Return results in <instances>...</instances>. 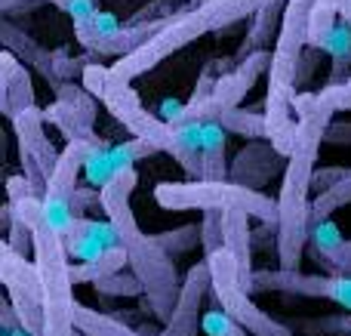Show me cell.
<instances>
[{
    "label": "cell",
    "instance_id": "obj_27",
    "mask_svg": "<svg viewBox=\"0 0 351 336\" xmlns=\"http://www.w3.org/2000/svg\"><path fill=\"white\" fill-rule=\"evenodd\" d=\"M351 204V170L342 182H336L333 189H327L324 195H317L311 201V222H324V219H333L336 210L348 207Z\"/></svg>",
    "mask_w": 351,
    "mask_h": 336
},
{
    "label": "cell",
    "instance_id": "obj_37",
    "mask_svg": "<svg viewBox=\"0 0 351 336\" xmlns=\"http://www.w3.org/2000/svg\"><path fill=\"white\" fill-rule=\"evenodd\" d=\"M327 3L333 6L336 12H339L342 22H348V25H351V0H327Z\"/></svg>",
    "mask_w": 351,
    "mask_h": 336
},
{
    "label": "cell",
    "instance_id": "obj_4",
    "mask_svg": "<svg viewBox=\"0 0 351 336\" xmlns=\"http://www.w3.org/2000/svg\"><path fill=\"white\" fill-rule=\"evenodd\" d=\"M327 130L317 127L311 121H299L296 145L293 154L284 164V179H280V222H278V269L284 272H299V263L308 247V232H311V179L317 170V152Z\"/></svg>",
    "mask_w": 351,
    "mask_h": 336
},
{
    "label": "cell",
    "instance_id": "obj_19",
    "mask_svg": "<svg viewBox=\"0 0 351 336\" xmlns=\"http://www.w3.org/2000/svg\"><path fill=\"white\" fill-rule=\"evenodd\" d=\"M284 6H287V0H274V3L262 6V10L256 12L253 25H250L247 37H243L241 49H237V56H234V65H237V62H243L247 56L268 49V43H271V40L278 43L280 25H284Z\"/></svg>",
    "mask_w": 351,
    "mask_h": 336
},
{
    "label": "cell",
    "instance_id": "obj_30",
    "mask_svg": "<svg viewBox=\"0 0 351 336\" xmlns=\"http://www.w3.org/2000/svg\"><path fill=\"white\" fill-rule=\"evenodd\" d=\"M93 287L102 296H142V300H145V287H142V281L136 278V272H117V275L93 284Z\"/></svg>",
    "mask_w": 351,
    "mask_h": 336
},
{
    "label": "cell",
    "instance_id": "obj_21",
    "mask_svg": "<svg viewBox=\"0 0 351 336\" xmlns=\"http://www.w3.org/2000/svg\"><path fill=\"white\" fill-rule=\"evenodd\" d=\"M74 327H77L80 336H148V333H139L136 327H130L127 321L96 312V309L84 306V302L74 306Z\"/></svg>",
    "mask_w": 351,
    "mask_h": 336
},
{
    "label": "cell",
    "instance_id": "obj_3",
    "mask_svg": "<svg viewBox=\"0 0 351 336\" xmlns=\"http://www.w3.org/2000/svg\"><path fill=\"white\" fill-rule=\"evenodd\" d=\"M80 84L114 115V121H121L123 127L133 133V139H142V142H148V145H154L158 152L170 154L176 164L185 170L188 179H200V152H194V148H188L185 142H182L176 123L164 121L160 115H152V111L142 105L133 84L117 77V74L111 71V65L86 62L84 74H80Z\"/></svg>",
    "mask_w": 351,
    "mask_h": 336
},
{
    "label": "cell",
    "instance_id": "obj_28",
    "mask_svg": "<svg viewBox=\"0 0 351 336\" xmlns=\"http://www.w3.org/2000/svg\"><path fill=\"white\" fill-rule=\"evenodd\" d=\"M219 250H225V213L210 210L200 219V253H204V259H210Z\"/></svg>",
    "mask_w": 351,
    "mask_h": 336
},
{
    "label": "cell",
    "instance_id": "obj_13",
    "mask_svg": "<svg viewBox=\"0 0 351 336\" xmlns=\"http://www.w3.org/2000/svg\"><path fill=\"white\" fill-rule=\"evenodd\" d=\"M308 250H311V259L327 269V275L351 278V241L342 238L339 226H336L333 219L311 222Z\"/></svg>",
    "mask_w": 351,
    "mask_h": 336
},
{
    "label": "cell",
    "instance_id": "obj_33",
    "mask_svg": "<svg viewBox=\"0 0 351 336\" xmlns=\"http://www.w3.org/2000/svg\"><path fill=\"white\" fill-rule=\"evenodd\" d=\"M200 331L210 333V336H250L234 318H231V315H225L222 309H216V312H206Z\"/></svg>",
    "mask_w": 351,
    "mask_h": 336
},
{
    "label": "cell",
    "instance_id": "obj_16",
    "mask_svg": "<svg viewBox=\"0 0 351 336\" xmlns=\"http://www.w3.org/2000/svg\"><path fill=\"white\" fill-rule=\"evenodd\" d=\"M31 105H34V84H31L28 65H22L16 56L3 49L0 56V108L12 121Z\"/></svg>",
    "mask_w": 351,
    "mask_h": 336
},
{
    "label": "cell",
    "instance_id": "obj_23",
    "mask_svg": "<svg viewBox=\"0 0 351 336\" xmlns=\"http://www.w3.org/2000/svg\"><path fill=\"white\" fill-rule=\"evenodd\" d=\"M219 123L225 127V133L243 136L250 142H262L268 139V115L265 111H253V108H231L219 117Z\"/></svg>",
    "mask_w": 351,
    "mask_h": 336
},
{
    "label": "cell",
    "instance_id": "obj_8",
    "mask_svg": "<svg viewBox=\"0 0 351 336\" xmlns=\"http://www.w3.org/2000/svg\"><path fill=\"white\" fill-rule=\"evenodd\" d=\"M102 139H74L65 142L59 154V164L56 170L49 173V182H47V195H43V213H47V222L56 228V232L65 238L68 228L74 226V195H77V176L80 170L86 167V160L102 148Z\"/></svg>",
    "mask_w": 351,
    "mask_h": 336
},
{
    "label": "cell",
    "instance_id": "obj_7",
    "mask_svg": "<svg viewBox=\"0 0 351 336\" xmlns=\"http://www.w3.org/2000/svg\"><path fill=\"white\" fill-rule=\"evenodd\" d=\"M213 272V300L225 315L237 321L250 336H296L290 324H280L268 312H262L253 302V293H247L241 284V269L228 250H219L206 259Z\"/></svg>",
    "mask_w": 351,
    "mask_h": 336
},
{
    "label": "cell",
    "instance_id": "obj_20",
    "mask_svg": "<svg viewBox=\"0 0 351 336\" xmlns=\"http://www.w3.org/2000/svg\"><path fill=\"white\" fill-rule=\"evenodd\" d=\"M225 142L228 133L219 121L204 123V139H200V182H228L231 170L225 160Z\"/></svg>",
    "mask_w": 351,
    "mask_h": 336
},
{
    "label": "cell",
    "instance_id": "obj_26",
    "mask_svg": "<svg viewBox=\"0 0 351 336\" xmlns=\"http://www.w3.org/2000/svg\"><path fill=\"white\" fill-rule=\"evenodd\" d=\"M330 56V80L327 84H346L348 80V68H351V25L342 22L336 25V34L327 47Z\"/></svg>",
    "mask_w": 351,
    "mask_h": 336
},
{
    "label": "cell",
    "instance_id": "obj_11",
    "mask_svg": "<svg viewBox=\"0 0 351 336\" xmlns=\"http://www.w3.org/2000/svg\"><path fill=\"white\" fill-rule=\"evenodd\" d=\"M268 68H271V53L268 49H262V53H253L247 56L243 62H237L234 68H231L228 74H222L216 84V90H213V96L206 99V102L194 105V108L182 111V121L179 123H206V121H219V117L225 115V111L237 108L241 105V99L247 96L250 90L256 86V80L262 77V74H268Z\"/></svg>",
    "mask_w": 351,
    "mask_h": 336
},
{
    "label": "cell",
    "instance_id": "obj_6",
    "mask_svg": "<svg viewBox=\"0 0 351 336\" xmlns=\"http://www.w3.org/2000/svg\"><path fill=\"white\" fill-rule=\"evenodd\" d=\"M154 201L164 210H247L253 219L278 226L280 222V210L278 201H271L268 195L256 189H247L241 182H200V179H188V182H160L154 189Z\"/></svg>",
    "mask_w": 351,
    "mask_h": 336
},
{
    "label": "cell",
    "instance_id": "obj_10",
    "mask_svg": "<svg viewBox=\"0 0 351 336\" xmlns=\"http://www.w3.org/2000/svg\"><path fill=\"white\" fill-rule=\"evenodd\" d=\"M247 293H293L308 300H330L351 315V278L346 275H305L284 269H256Z\"/></svg>",
    "mask_w": 351,
    "mask_h": 336
},
{
    "label": "cell",
    "instance_id": "obj_35",
    "mask_svg": "<svg viewBox=\"0 0 351 336\" xmlns=\"http://www.w3.org/2000/svg\"><path fill=\"white\" fill-rule=\"evenodd\" d=\"M348 176L346 167H317L315 170V179H311V189H317V195H324L327 189H333L336 182Z\"/></svg>",
    "mask_w": 351,
    "mask_h": 336
},
{
    "label": "cell",
    "instance_id": "obj_12",
    "mask_svg": "<svg viewBox=\"0 0 351 336\" xmlns=\"http://www.w3.org/2000/svg\"><path fill=\"white\" fill-rule=\"evenodd\" d=\"M213 293V272L206 259H197L182 278V293L176 302L173 318L158 336H197L204 324V300Z\"/></svg>",
    "mask_w": 351,
    "mask_h": 336
},
{
    "label": "cell",
    "instance_id": "obj_2",
    "mask_svg": "<svg viewBox=\"0 0 351 336\" xmlns=\"http://www.w3.org/2000/svg\"><path fill=\"white\" fill-rule=\"evenodd\" d=\"M315 0H287L284 6V25H280L278 43L271 53V68H268V93H265V115H268V142L278 148L284 158L293 154L299 133V121L293 115L296 102V77L302 56L308 49V12Z\"/></svg>",
    "mask_w": 351,
    "mask_h": 336
},
{
    "label": "cell",
    "instance_id": "obj_24",
    "mask_svg": "<svg viewBox=\"0 0 351 336\" xmlns=\"http://www.w3.org/2000/svg\"><path fill=\"white\" fill-rule=\"evenodd\" d=\"M336 25H339V12L327 0H315V6L308 12V47L327 53L330 40L336 34Z\"/></svg>",
    "mask_w": 351,
    "mask_h": 336
},
{
    "label": "cell",
    "instance_id": "obj_29",
    "mask_svg": "<svg viewBox=\"0 0 351 336\" xmlns=\"http://www.w3.org/2000/svg\"><path fill=\"white\" fill-rule=\"evenodd\" d=\"M160 247L176 259L182 253H191L194 247L200 244V226H182V228H173V232H164V235H154Z\"/></svg>",
    "mask_w": 351,
    "mask_h": 336
},
{
    "label": "cell",
    "instance_id": "obj_32",
    "mask_svg": "<svg viewBox=\"0 0 351 336\" xmlns=\"http://www.w3.org/2000/svg\"><path fill=\"white\" fill-rule=\"evenodd\" d=\"M293 331L302 327L308 333H336V336H351V315H336V318H308V321H293Z\"/></svg>",
    "mask_w": 351,
    "mask_h": 336
},
{
    "label": "cell",
    "instance_id": "obj_34",
    "mask_svg": "<svg viewBox=\"0 0 351 336\" xmlns=\"http://www.w3.org/2000/svg\"><path fill=\"white\" fill-rule=\"evenodd\" d=\"M40 3H53L56 10L68 12V16L74 19V25L86 22L90 16H96L99 12V0H40Z\"/></svg>",
    "mask_w": 351,
    "mask_h": 336
},
{
    "label": "cell",
    "instance_id": "obj_25",
    "mask_svg": "<svg viewBox=\"0 0 351 336\" xmlns=\"http://www.w3.org/2000/svg\"><path fill=\"white\" fill-rule=\"evenodd\" d=\"M43 117H47V121L53 123V127L59 130L68 142H74V139H99L96 130H93V123H86L84 117L74 115V111L68 108V105H62V102H53L49 108H43Z\"/></svg>",
    "mask_w": 351,
    "mask_h": 336
},
{
    "label": "cell",
    "instance_id": "obj_14",
    "mask_svg": "<svg viewBox=\"0 0 351 336\" xmlns=\"http://www.w3.org/2000/svg\"><path fill=\"white\" fill-rule=\"evenodd\" d=\"M43 123H47V117H43V111L37 108V105H31V108H25L22 115L12 117V130H16V142H19V154H28V158H34L37 164H40V170L53 173L56 164H59V154L53 145H49L47 133H43Z\"/></svg>",
    "mask_w": 351,
    "mask_h": 336
},
{
    "label": "cell",
    "instance_id": "obj_9",
    "mask_svg": "<svg viewBox=\"0 0 351 336\" xmlns=\"http://www.w3.org/2000/svg\"><path fill=\"white\" fill-rule=\"evenodd\" d=\"M0 281L6 287V300L12 302L19 321L31 336H43L47 315H43V284L40 272L28 256H19L10 244H0Z\"/></svg>",
    "mask_w": 351,
    "mask_h": 336
},
{
    "label": "cell",
    "instance_id": "obj_5",
    "mask_svg": "<svg viewBox=\"0 0 351 336\" xmlns=\"http://www.w3.org/2000/svg\"><path fill=\"white\" fill-rule=\"evenodd\" d=\"M268 3H274V0H210L204 6H191L185 12H176V19H170L145 47H139L133 56L117 59L111 65V71L121 80L133 84L136 77L154 71L160 62H167L173 53H179L182 47L194 43L197 37L210 34V31H222L228 25L241 22V19H253Z\"/></svg>",
    "mask_w": 351,
    "mask_h": 336
},
{
    "label": "cell",
    "instance_id": "obj_36",
    "mask_svg": "<svg viewBox=\"0 0 351 336\" xmlns=\"http://www.w3.org/2000/svg\"><path fill=\"white\" fill-rule=\"evenodd\" d=\"M324 142H336V145H351V123L348 127H336V123H330L327 133H324Z\"/></svg>",
    "mask_w": 351,
    "mask_h": 336
},
{
    "label": "cell",
    "instance_id": "obj_31",
    "mask_svg": "<svg viewBox=\"0 0 351 336\" xmlns=\"http://www.w3.org/2000/svg\"><path fill=\"white\" fill-rule=\"evenodd\" d=\"M6 228H10V232H6V244H10L19 256L34 253V232H31V226L22 216L12 213V207H10V222H6Z\"/></svg>",
    "mask_w": 351,
    "mask_h": 336
},
{
    "label": "cell",
    "instance_id": "obj_15",
    "mask_svg": "<svg viewBox=\"0 0 351 336\" xmlns=\"http://www.w3.org/2000/svg\"><path fill=\"white\" fill-rule=\"evenodd\" d=\"M280 164H287V158L268 139L250 142L234 158V164H231V182H241V185H247V189L259 191V185H265V179L271 176Z\"/></svg>",
    "mask_w": 351,
    "mask_h": 336
},
{
    "label": "cell",
    "instance_id": "obj_1",
    "mask_svg": "<svg viewBox=\"0 0 351 336\" xmlns=\"http://www.w3.org/2000/svg\"><path fill=\"white\" fill-rule=\"evenodd\" d=\"M139 173L133 170H117L108 182L102 185V213L105 219L114 222L117 235H121V247L127 250L130 272L145 287V306H152V315L167 324L176 312V302L182 293V278L176 272V259L164 247L154 241V235L142 232L136 213L130 207V195L136 191Z\"/></svg>",
    "mask_w": 351,
    "mask_h": 336
},
{
    "label": "cell",
    "instance_id": "obj_17",
    "mask_svg": "<svg viewBox=\"0 0 351 336\" xmlns=\"http://www.w3.org/2000/svg\"><path fill=\"white\" fill-rule=\"evenodd\" d=\"M0 40H3L6 53H12L19 62H22V65H34L37 71L49 80V86H53L56 93L62 90L59 77H56V65H53L56 49H47V47H40L37 40H31L25 31H19L16 25L10 22V19H3V22H0Z\"/></svg>",
    "mask_w": 351,
    "mask_h": 336
},
{
    "label": "cell",
    "instance_id": "obj_18",
    "mask_svg": "<svg viewBox=\"0 0 351 336\" xmlns=\"http://www.w3.org/2000/svg\"><path fill=\"white\" fill-rule=\"evenodd\" d=\"M250 219L253 216L247 210H225V250L234 256L237 269H241L243 290L250 287L253 278V232H250Z\"/></svg>",
    "mask_w": 351,
    "mask_h": 336
},
{
    "label": "cell",
    "instance_id": "obj_22",
    "mask_svg": "<svg viewBox=\"0 0 351 336\" xmlns=\"http://www.w3.org/2000/svg\"><path fill=\"white\" fill-rule=\"evenodd\" d=\"M123 265H130L127 250L123 247H111L102 256L90 259V263H74L71 265V284H99L105 278L123 272Z\"/></svg>",
    "mask_w": 351,
    "mask_h": 336
}]
</instances>
